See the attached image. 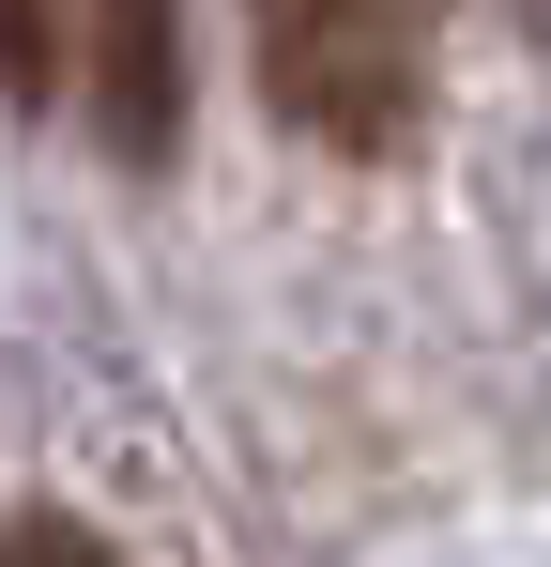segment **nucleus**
<instances>
[{"instance_id": "20e7f679", "label": "nucleus", "mask_w": 551, "mask_h": 567, "mask_svg": "<svg viewBox=\"0 0 551 567\" xmlns=\"http://www.w3.org/2000/svg\"><path fill=\"white\" fill-rule=\"evenodd\" d=\"M0 567H107V537L62 522V506H31V522H0Z\"/></svg>"}, {"instance_id": "f03ea898", "label": "nucleus", "mask_w": 551, "mask_h": 567, "mask_svg": "<svg viewBox=\"0 0 551 567\" xmlns=\"http://www.w3.org/2000/svg\"><path fill=\"white\" fill-rule=\"evenodd\" d=\"M77 78H92V138L123 169L184 154V0H77Z\"/></svg>"}, {"instance_id": "7ed1b4c3", "label": "nucleus", "mask_w": 551, "mask_h": 567, "mask_svg": "<svg viewBox=\"0 0 551 567\" xmlns=\"http://www.w3.org/2000/svg\"><path fill=\"white\" fill-rule=\"evenodd\" d=\"M62 78V0H0V93H46Z\"/></svg>"}, {"instance_id": "f257e3e1", "label": "nucleus", "mask_w": 551, "mask_h": 567, "mask_svg": "<svg viewBox=\"0 0 551 567\" xmlns=\"http://www.w3.org/2000/svg\"><path fill=\"white\" fill-rule=\"evenodd\" d=\"M246 47H261V93L291 138L383 169L429 107V16L414 0H246Z\"/></svg>"}]
</instances>
